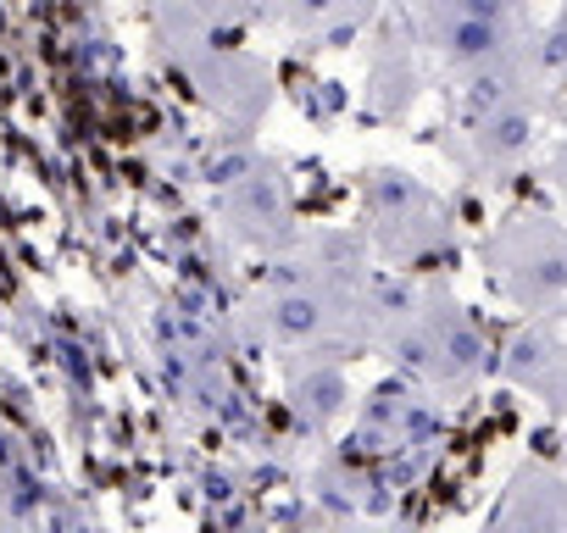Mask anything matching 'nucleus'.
I'll return each mask as SVG.
<instances>
[{
  "mask_svg": "<svg viewBox=\"0 0 567 533\" xmlns=\"http://www.w3.org/2000/svg\"><path fill=\"white\" fill-rule=\"evenodd\" d=\"M495 279L512 301L523 306H561L567 301V228L550 217H512L489 239Z\"/></svg>",
  "mask_w": 567,
  "mask_h": 533,
  "instance_id": "nucleus-1",
  "label": "nucleus"
},
{
  "mask_svg": "<svg viewBox=\"0 0 567 533\" xmlns=\"http://www.w3.org/2000/svg\"><path fill=\"white\" fill-rule=\"evenodd\" d=\"M423 23V45L440 67L451 73H478L512 56L539 51L528 18H456V12H417Z\"/></svg>",
  "mask_w": 567,
  "mask_h": 533,
  "instance_id": "nucleus-2",
  "label": "nucleus"
},
{
  "mask_svg": "<svg viewBox=\"0 0 567 533\" xmlns=\"http://www.w3.org/2000/svg\"><path fill=\"white\" fill-rule=\"evenodd\" d=\"M534 134H539V112H534V101H517V106H501V112L467 123V156L478 167H512L534 150Z\"/></svg>",
  "mask_w": 567,
  "mask_h": 533,
  "instance_id": "nucleus-3",
  "label": "nucleus"
},
{
  "mask_svg": "<svg viewBox=\"0 0 567 533\" xmlns=\"http://www.w3.org/2000/svg\"><path fill=\"white\" fill-rule=\"evenodd\" d=\"M417 12H456V18H528V0H417Z\"/></svg>",
  "mask_w": 567,
  "mask_h": 533,
  "instance_id": "nucleus-4",
  "label": "nucleus"
},
{
  "mask_svg": "<svg viewBox=\"0 0 567 533\" xmlns=\"http://www.w3.org/2000/svg\"><path fill=\"white\" fill-rule=\"evenodd\" d=\"M539 56L545 62H567V0H561V18H556V29H550V40H545Z\"/></svg>",
  "mask_w": 567,
  "mask_h": 533,
  "instance_id": "nucleus-5",
  "label": "nucleus"
},
{
  "mask_svg": "<svg viewBox=\"0 0 567 533\" xmlns=\"http://www.w3.org/2000/svg\"><path fill=\"white\" fill-rule=\"evenodd\" d=\"M550 173H556V184H561V195H567V139L556 145V161H550Z\"/></svg>",
  "mask_w": 567,
  "mask_h": 533,
  "instance_id": "nucleus-6",
  "label": "nucleus"
}]
</instances>
